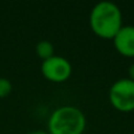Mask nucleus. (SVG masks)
Masks as SVG:
<instances>
[{
    "label": "nucleus",
    "mask_w": 134,
    "mask_h": 134,
    "mask_svg": "<svg viewBox=\"0 0 134 134\" xmlns=\"http://www.w3.org/2000/svg\"><path fill=\"white\" fill-rule=\"evenodd\" d=\"M90 26L99 38L113 40L124 26L120 8L111 1L95 4L90 14Z\"/></svg>",
    "instance_id": "1"
},
{
    "label": "nucleus",
    "mask_w": 134,
    "mask_h": 134,
    "mask_svg": "<svg viewBox=\"0 0 134 134\" xmlns=\"http://www.w3.org/2000/svg\"><path fill=\"white\" fill-rule=\"evenodd\" d=\"M47 127L49 134H82L86 118L78 107L66 105L53 111Z\"/></svg>",
    "instance_id": "2"
},
{
    "label": "nucleus",
    "mask_w": 134,
    "mask_h": 134,
    "mask_svg": "<svg viewBox=\"0 0 134 134\" xmlns=\"http://www.w3.org/2000/svg\"><path fill=\"white\" fill-rule=\"evenodd\" d=\"M109 102L120 112H131L134 109V81L130 78L116 80L109 88Z\"/></svg>",
    "instance_id": "3"
},
{
    "label": "nucleus",
    "mask_w": 134,
    "mask_h": 134,
    "mask_svg": "<svg viewBox=\"0 0 134 134\" xmlns=\"http://www.w3.org/2000/svg\"><path fill=\"white\" fill-rule=\"evenodd\" d=\"M41 73L45 79L52 82H64L72 74V65L66 58L60 55L51 57L41 64Z\"/></svg>",
    "instance_id": "4"
},
{
    "label": "nucleus",
    "mask_w": 134,
    "mask_h": 134,
    "mask_svg": "<svg viewBox=\"0 0 134 134\" xmlns=\"http://www.w3.org/2000/svg\"><path fill=\"white\" fill-rule=\"evenodd\" d=\"M113 44L118 53L124 57H134V26L126 25L120 28L113 38Z\"/></svg>",
    "instance_id": "5"
},
{
    "label": "nucleus",
    "mask_w": 134,
    "mask_h": 134,
    "mask_svg": "<svg viewBox=\"0 0 134 134\" xmlns=\"http://www.w3.org/2000/svg\"><path fill=\"white\" fill-rule=\"evenodd\" d=\"M35 52H37L38 57L44 61L54 55V46L52 42L47 41V40H41L35 46Z\"/></svg>",
    "instance_id": "6"
},
{
    "label": "nucleus",
    "mask_w": 134,
    "mask_h": 134,
    "mask_svg": "<svg viewBox=\"0 0 134 134\" xmlns=\"http://www.w3.org/2000/svg\"><path fill=\"white\" fill-rule=\"evenodd\" d=\"M12 92V83L8 79L0 78V99L8 97Z\"/></svg>",
    "instance_id": "7"
},
{
    "label": "nucleus",
    "mask_w": 134,
    "mask_h": 134,
    "mask_svg": "<svg viewBox=\"0 0 134 134\" xmlns=\"http://www.w3.org/2000/svg\"><path fill=\"white\" fill-rule=\"evenodd\" d=\"M128 74H130V79H131V80L134 81V64L130 67V69H128Z\"/></svg>",
    "instance_id": "8"
},
{
    "label": "nucleus",
    "mask_w": 134,
    "mask_h": 134,
    "mask_svg": "<svg viewBox=\"0 0 134 134\" xmlns=\"http://www.w3.org/2000/svg\"><path fill=\"white\" fill-rule=\"evenodd\" d=\"M28 134H49L48 132H45V131H34V132H31Z\"/></svg>",
    "instance_id": "9"
}]
</instances>
